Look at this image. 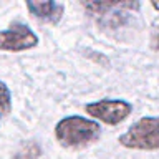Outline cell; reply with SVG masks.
I'll list each match as a JSON object with an SVG mask.
<instances>
[{
    "label": "cell",
    "instance_id": "obj_1",
    "mask_svg": "<svg viewBox=\"0 0 159 159\" xmlns=\"http://www.w3.org/2000/svg\"><path fill=\"white\" fill-rule=\"evenodd\" d=\"M55 136L65 148H81L93 143L99 136L98 123L81 116H68L55 128Z\"/></svg>",
    "mask_w": 159,
    "mask_h": 159
},
{
    "label": "cell",
    "instance_id": "obj_2",
    "mask_svg": "<svg viewBox=\"0 0 159 159\" xmlns=\"http://www.w3.org/2000/svg\"><path fill=\"white\" fill-rule=\"evenodd\" d=\"M119 143L129 149H159V118H141L129 126L119 138Z\"/></svg>",
    "mask_w": 159,
    "mask_h": 159
},
{
    "label": "cell",
    "instance_id": "obj_3",
    "mask_svg": "<svg viewBox=\"0 0 159 159\" xmlns=\"http://www.w3.org/2000/svg\"><path fill=\"white\" fill-rule=\"evenodd\" d=\"M133 111V106L123 99H101L96 103L86 104V113L94 119L106 123V124H119L126 119Z\"/></svg>",
    "mask_w": 159,
    "mask_h": 159
},
{
    "label": "cell",
    "instance_id": "obj_4",
    "mask_svg": "<svg viewBox=\"0 0 159 159\" xmlns=\"http://www.w3.org/2000/svg\"><path fill=\"white\" fill-rule=\"evenodd\" d=\"M38 45V37L23 23H13L12 28L0 32V50L23 52Z\"/></svg>",
    "mask_w": 159,
    "mask_h": 159
},
{
    "label": "cell",
    "instance_id": "obj_5",
    "mask_svg": "<svg viewBox=\"0 0 159 159\" xmlns=\"http://www.w3.org/2000/svg\"><path fill=\"white\" fill-rule=\"evenodd\" d=\"M27 8L33 17L48 23H58L63 17V5L57 2H27Z\"/></svg>",
    "mask_w": 159,
    "mask_h": 159
},
{
    "label": "cell",
    "instance_id": "obj_6",
    "mask_svg": "<svg viewBox=\"0 0 159 159\" xmlns=\"http://www.w3.org/2000/svg\"><path fill=\"white\" fill-rule=\"evenodd\" d=\"M42 154V148L37 143H27L15 154V159H38Z\"/></svg>",
    "mask_w": 159,
    "mask_h": 159
},
{
    "label": "cell",
    "instance_id": "obj_7",
    "mask_svg": "<svg viewBox=\"0 0 159 159\" xmlns=\"http://www.w3.org/2000/svg\"><path fill=\"white\" fill-rule=\"evenodd\" d=\"M12 109V96L5 83L0 81V113H10Z\"/></svg>",
    "mask_w": 159,
    "mask_h": 159
},
{
    "label": "cell",
    "instance_id": "obj_8",
    "mask_svg": "<svg viewBox=\"0 0 159 159\" xmlns=\"http://www.w3.org/2000/svg\"><path fill=\"white\" fill-rule=\"evenodd\" d=\"M151 5H152V7H154V8H156V10H157V12H159V2H152Z\"/></svg>",
    "mask_w": 159,
    "mask_h": 159
},
{
    "label": "cell",
    "instance_id": "obj_9",
    "mask_svg": "<svg viewBox=\"0 0 159 159\" xmlns=\"http://www.w3.org/2000/svg\"><path fill=\"white\" fill-rule=\"evenodd\" d=\"M154 47H156V48L159 50V35H157V37H156V45H154Z\"/></svg>",
    "mask_w": 159,
    "mask_h": 159
}]
</instances>
